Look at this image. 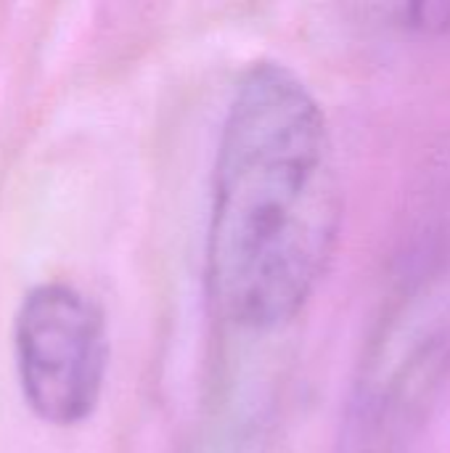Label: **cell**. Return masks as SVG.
I'll use <instances>...</instances> for the list:
<instances>
[{"mask_svg":"<svg viewBox=\"0 0 450 453\" xmlns=\"http://www.w3.org/2000/svg\"><path fill=\"white\" fill-rule=\"evenodd\" d=\"M13 356L24 401L42 422L72 427L90 419L109 372L103 308L64 281L29 289L13 321Z\"/></svg>","mask_w":450,"mask_h":453,"instance_id":"cell-2","label":"cell"},{"mask_svg":"<svg viewBox=\"0 0 450 453\" xmlns=\"http://www.w3.org/2000/svg\"><path fill=\"white\" fill-rule=\"evenodd\" d=\"M345 188L326 109L278 58L249 61L220 122L204 271L223 321L268 334L316 297L342 239Z\"/></svg>","mask_w":450,"mask_h":453,"instance_id":"cell-1","label":"cell"},{"mask_svg":"<svg viewBox=\"0 0 450 453\" xmlns=\"http://www.w3.org/2000/svg\"><path fill=\"white\" fill-rule=\"evenodd\" d=\"M450 366V284L406 297L366 361L345 453H400L435 382Z\"/></svg>","mask_w":450,"mask_h":453,"instance_id":"cell-3","label":"cell"}]
</instances>
